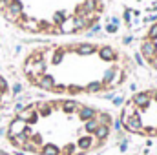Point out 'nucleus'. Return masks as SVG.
Returning a JSON list of instances; mask_svg holds the SVG:
<instances>
[{
    "mask_svg": "<svg viewBox=\"0 0 157 155\" xmlns=\"http://www.w3.org/2000/svg\"><path fill=\"white\" fill-rule=\"evenodd\" d=\"M29 86L57 97L104 95L126 84L133 64L119 46L91 40H62L33 46L22 59Z\"/></svg>",
    "mask_w": 157,
    "mask_h": 155,
    "instance_id": "nucleus-1",
    "label": "nucleus"
},
{
    "mask_svg": "<svg viewBox=\"0 0 157 155\" xmlns=\"http://www.w3.org/2000/svg\"><path fill=\"white\" fill-rule=\"evenodd\" d=\"M110 112L70 97L42 99L24 106L7 124L6 137L33 155H90L112 137Z\"/></svg>",
    "mask_w": 157,
    "mask_h": 155,
    "instance_id": "nucleus-2",
    "label": "nucleus"
},
{
    "mask_svg": "<svg viewBox=\"0 0 157 155\" xmlns=\"http://www.w3.org/2000/svg\"><path fill=\"white\" fill-rule=\"evenodd\" d=\"M104 7V0H0V17L26 35L75 37L101 22Z\"/></svg>",
    "mask_w": 157,
    "mask_h": 155,
    "instance_id": "nucleus-3",
    "label": "nucleus"
},
{
    "mask_svg": "<svg viewBox=\"0 0 157 155\" xmlns=\"http://www.w3.org/2000/svg\"><path fill=\"white\" fill-rule=\"evenodd\" d=\"M121 126L124 131L157 139V88H148L133 93L121 110Z\"/></svg>",
    "mask_w": 157,
    "mask_h": 155,
    "instance_id": "nucleus-4",
    "label": "nucleus"
},
{
    "mask_svg": "<svg viewBox=\"0 0 157 155\" xmlns=\"http://www.w3.org/2000/svg\"><path fill=\"white\" fill-rule=\"evenodd\" d=\"M139 53L141 59L148 68L157 71V20L144 31V35L139 40Z\"/></svg>",
    "mask_w": 157,
    "mask_h": 155,
    "instance_id": "nucleus-5",
    "label": "nucleus"
},
{
    "mask_svg": "<svg viewBox=\"0 0 157 155\" xmlns=\"http://www.w3.org/2000/svg\"><path fill=\"white\" fill-rule=\"evenodd\" d=\"M9 99H11V86L7 82V78L0 73V110L9 102Z\"/></svg>",
    "mask_w": 157,
    "mask_h": 155,
    "instance_id": "nucleus-6",
    "label": "nucleus"
},
{
    "mask_svg": "<svg viewBox=\"0 0 157 155\" xmlns=\"http://www.w3.org/2000/svg\"><path fill=\"white\" fill-rule=\"evenodd\" d=\"M0 155H15V153H11V152H6V150H0Z\"/></svg>",
    "mask_w": 157,
    "mask_h": 155,
    "instance_id": "nucleus-7",
    "label": "nucleus"
},
{
    "mask_svg": "<svg viewBox=\"0 0 157 155\" xmlns=\"http://www.w3.org/2000/svg\"><path fill=\"white\" fill-rule=\"evenodd\" d=\"M126 155H130V153H126Z\"/></svg>",
    "mask_w": 157,
    "mask_h": 155,
    "instance_id": "nucleus-8",
    "label": "nucleus"
}]
</instances>
